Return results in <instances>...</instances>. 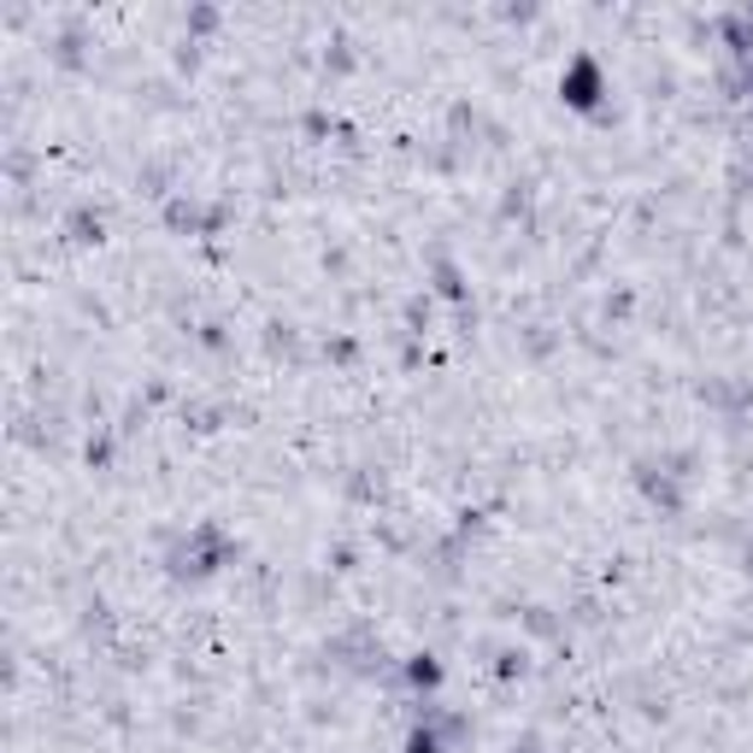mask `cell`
Here are the masks:
<instances>
[{
	"instance_id": "1",
	"label": "cell",
	"mask_w": 753,
	"mask_h": 753,
	"mask_svg": "<svg viewBox=\"0 0 753 753\" xmlns=\"http://www.w3.org/2000/svg\"><path fill=\"white\" fill-rule=\"evenodd\" d=\"M559 94H565V101H571V106H582V112H589V106L600 101V94H607V83H600V65L589 60V53H577V60L565 65V78H559Z\"/></svg>"
},
{
	"instance_id": "2",
	"label": "cell",
	"mask_w": 753,
	"mask_h": 753,
	"mask_svg": "<svg viewBox=\"0 0 753 753\" xmlns=\"http://www.w3.org/2000/svg\"><path fill=\"white\" fill-rule=\"evenodd\" d=\"M406 753H436V736H430V730H419V736L406 742Z\"/></svg>"
},
{
	"instance_id": "3",
	"label": "cell",
	"mask_w": 753,
	"mask_h": 753,
	"mask_svg": "<svg viewBox=\"0 0 753 753\" xmlns=\"http://www.w3.org/2000/svg\"><path fill=\"white\" fill-rule=\"evenodd\" d=\"M436 677H442V671L430 666V659H419V666H412V683H436Z\"/></svg>"
}]
</instances>
